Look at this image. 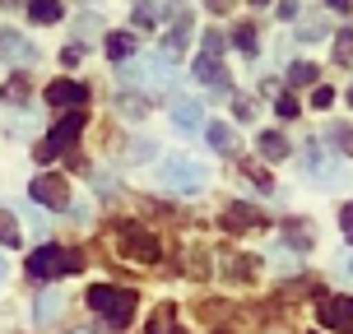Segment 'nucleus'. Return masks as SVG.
I'll return each mask as SVG.
<instances>
[{
  "mask_svg": "<svg viewBox=\"0 0 353 334\" xmlns=\"http://www.w3.org/2000/svg\"><path fill=\"white\" fill-rule=\"evenodd\" d=\"M335 56L344 61V65L353 61V28H344V33H339V47H335Z\"/></svg>",
  "mask_w": 353,
  "mask_h": 334,
  "instance_id": "26",
  "label": "nucleus"
},
{
  "mask_svg": "<svg viewBox=\"0 0 353 334\" xmlns=\"http://www.w3.org/2000/svg\"><path fill=\"white\" fill-rule=\"evenodd\" d=\"M307 172L316 176V181H339V176H344V167L335 163V154H325L321 144H312V158H307Z\"/></svg>",
  "mask_w": 353,
  "mask_h": 334,
  "instance_id": "9",
  "label": "nucleus"
},
{
  "mask_svg": "<svg viewBox=\"0 0 353 334\" xmlns=\"http://www.w3.org/2000/svg\"><path fill=\"white\" fill-rule=\"evenodd\" d=\"M219 47H223V37H219V33H205V52L219 56Z\"/></svg>",
  "mask_w": 353,
  "mask_h": 334,
  "instance_id": "31",
  "label": "nucleus"
},
{
  "mask_svg": "<svg viewBox=\"0 0 353 334\" xmlns=\"http://www.w3.org/2000/svg\"><path fill=\"white\" fill-rule=\"evenodd\" d=\"M28 19L33 23H56L61 19V0H28Z\"/></svg>",
  "mask_w": 353,
  "mask_h": 334,
  "instance_id": "16",
  "label": "nucleus"
},
{
  "mask_svg": "<svg viewBox=\"0 0 353 334\" xmlns=\"http://www.w3.org/2000/svg\"><path fill=\"white\" fill-rule=\"evenodd\" d=\"M79 269V255L65 247H37L28 255V274L33 279H61V274H74Z\"/></svg>",
  "mask_w": 353,
  "mask_h": 334,
  "instance_id": "3",
  "label": "nucleus"
},
{
  "mask_svg": "<svg viewBox=\"0 0 353 334\" xmlns=\"http://www.w3.org/2000/svg\"><path fill=\"white\" fill-rule=\"evenodd\" d=\"M168 330H172V306H159L149 320V334H168Z\"/></svg>",
  "mask_w": 353,
  "mask_h": 334,
  "instance_id": "25",
  "label": "nucleus"
},
{
  "mask_svg": "<svg viewBox=\"0 0 353 334\" xmlns=\"http://www.w3.org/2000/svg\"><path fill=\"white\" fill-rule=\"evenodd\" d=\"M325 135H330V140H335L339 149H344V154H353V125H344V121H339V125H330Z\"/></svg>",
  "mask_w": 353,
  "mask_h": 334,
  "instance_id": "21",
  "label": "nucleus"
},
{
  "mask_svg": "<svg viewBox=\"0 0 353 334\" xmlns=\"http://www.w3.org/2000/svg\"><path fill=\"white\" fill-rule=\"evenodd\" d=\"M0 242H5V247H19V242H23V232H19L14 213H5V209H0Z\"/></svg>",
  "mask_w": 353,
  "mask_h": 334,
  "instance_id": "18",
  "label": "nucleus"
},
{
  "mask_svg": "<svg viewBox=\"0 0 353 334\" xmlns=\"http://www.w3.org/2000/svg\"><path fill=\"white\" fill-rule=\"evenodd\" d=\"M339 279L353 283V255H344V260H339Z\"/></svg>",
  "mask_w": 353,
  "mask_h": 334,
  "instance_id": "32",
  "label": "nucleus"
},
{
  "mask_svg": "<svg viewBox=\"0 0 353 334\" xmlns=\"http://www.w3.org/2000/svg\"><path fill=\"white\" fill-rule=\"evenodd\" d=\"M312 334H321V330H312Z\"/></svg>",
  "mask_w": 353,
  "mask_h": 334,
  "instance_id": "40",
  "label": "nucleus"
},
{
  "mask_svg": "<svg viewBox=\"0 0 353 334\" xmlns=\"http://www.w3.org/2000/svg\"><path fill=\"white\" fill-rule=\"evenodd\" d=\"M56 311H61V298H56V293H47V298L37 302V320H42V325H47V320H56Z\"/></svg>",
  "mask_w": 353,
  "mask_h": 334,
  "instance_id": "24",
  "label": "nucleus"
},
{
  "mask_svg": "<svg viewBox=\"0 0 353 334\" xmlns=\"http://www.w3.org/2000/svg\"><path fill=\"white\" fill-rule=\"evenodd\" d=\"M88 306H93L112 330H125L130 316H135V293H130V288H117V283H93V288H88Z\"/></svg>",
  "mask_w": 353,
  "mask_h": 334,
  "instance_id": "1",
  "label": "nucleus"
},
{
  "mask_svg": "<svg viewBox=\"0 0 353 334\" xmlns=\"http://www.w3.org/2000/svg\"><path fill=\"white\" fill-rule=\"evenodd\" d=\"M0 279H5V260H0Z\"/></svg>",
  "mask_w": 353,
  "mask_h": 334,
  "instance_id": "36",
  "label": "nucleus"
},
{
  "mask_svg": "<svg viewBox=\"0 0 353 334\" xmlns=\"http://www.w3.org/2000/svg\"><path fill=\"white\" fill-rule=\"evenodd\" d=\"M251 5H270V0H251Z\"/></svg>",
  "mask_w": 353,
  "mask_h": 334,
  "instance_id": "35",
  "label": "nucleus"
},
{
  "mask_svg": "<svg viewBox=\"0 0 353 334\" xmlns=\"http://www.w3.org/2000/svg\"><path fill=\"white\" fill-rule=\"evenodd\" d=\"M125 112V116H144V98H130V93H121V103H117Z\"/></svg>",
  "mask_w": 353,
  "mask_h": 334,
  "instance_id": "27",
  "label": "nucleus"
},
{
  "mask_svg": "<svg viewBox=\"0 0 353 334\" xmlns=\"http://www.w3.org/2000/svg\"><path fill=\"white\" fill-rule=\"evenodd\" d=\"M316 316H321V325H330V330H353V298L316 302Z\"/></svg>",
  "mask_w": 353,
  "mask_h": 334,
  "instance_id": "7",
  "label": "nucleus"
},
{
  "mask_svg": "<svg viewBox=\"0 0 353 334\" xmlns=\"http://www.w3.org/2000/svg\"><path fill=\"white\" fill-rule=\"evenodd\" d=\"M195 79H200V84H210L214 93H223V88H228V70H223V65H219V56H200V61H195Z\"/></svg>",
  "mask_w": 353,
  "mask_h": 334,
  "instance_id": "10",
  "label": "nucleus"
},
{
  "mask_svg": "<svg viewBox=\"0 0 353 334\" xmlns=\"http://www.w3.org/2000/svg\"><path fill=\"white\" fill-rule=\"evenodd\" d=\"M349 103H353V88H349Z\"/></svg>",
  "mask_w": 353,
  "mask_h": 334,
  "instance_id": "39",
  "label": "nucleus"
},
{
  "mask_svg": "<svg viewBox=\"0 0 353 334\" xmlns=\"http://www.w3.org/2000/svg\"><path fill=\"white\" fill-rule=\"evenodd\" d=\"M339 223H344V237L353 242V205H344V209H339Z\"/></svg>",
  "mask_w": 353,
  "mask_h": 334,
  "instance_id": "30",
  "label": "nucleus"
},
{
  "mask_svg": "<svg viewBox=\"0 0 353 334\" xmlns=\"http://www.w3.org/2000/svg\"><path fill=\"white\" fill-rule=\"evenodd\" d=\"M330 103H335V88H325V84H321L316 93H312V107H330Z\"/></svg>",
  "mask_w": 353,
  "mask_h": 334,
  "instance_id": "28",
  "label": "nucleus"
},
{
  "mask_svg": "<svg viewBox=\"0 0 353 334\" xmlns=\"http://www.w3.org/2000/svg\"><path fill=\"white\" fill-rule=\"evenodd\" d=\"M205 140H210V149H219V154H232V149H237V135H232V125H223V121L205 125Z\"/></svg>",
  "mask_w": 353,
  "mask_h": 334,
  "instance_id": "15",
  "label": "nucleus"
},
{
  "mask_svg": "<svg viewBox=\"0 0 353 334\" xmlns=\"http://www.w3.org/2000/svg\"><path fill=\"white\" fill-rule=\"evenodd\" d=\"M168 334H186V330H168Z\"/></svg>",
  "mask_w": 353,
  "mask_h": 334,
  "instance_id": "37",
  "label": "nucleus"
},
{
  "mask_svg": "<svg viewBox=\"0 0 353 334\" xmlns=\"http://www.w3.org/2000/svg\"><path fill=\"white\" fill-rule=\"evenodd\" d=\"M288 242H293L298 251L312 247V232H307V223H302V218H298V223H288Z\"/></svg>",
  "mask_w": 353,
  "mask_h": 334,
  "instance_id": "23",
  "label": "nucleus"
},
{
  "mask_svg": "<svg viewBox=\"0 0 353 334\" xmlns=\"http://www.w3.org/2000/svg\"><path fill=\"white\" fill-rule=\"evenodd\" d=\"M47 103L52 107H74V112H79V107L88 103V88L74 84V79H56V84L47 88Z\"/></svg>",
  "mask_w": 353,
  "mask_h": 334,
  "instance_id": "8",
  "label": "nucleus"
},
{
  "mask_svg": "<svg viewBox=\"0 0 353 334\" xmlns=\"http://www.w3.org/2000/svg\"><path fill=\"white\" fill-rule=\"evenodd\" d=\"M0 5H14V0H0Z\"/></svg>",
  "mask_w": 353,
  "mask_h": 334,
  "instance_id": "38",
  "label": "nucleus"
},
{
  "mask_svg": "<svg viewBox=\"0 0 353 334\" xmlns=\"http://www.w3.org/2000/svg\"><path fill=\"white\" fill-rule=\"evenodd\" d=\"M28 191H33V200L47 205V209H65V205H70V186H65L61 176H37Z\"/></svg>",
  "mask_w": 353,
  "mask_h": 334,
  "instance_id": "5",
  "label": "nucleus"
},
{
  "mask_svg": "<svg viewBox=\"0 0 353 334\" xmlns=\"http://www.w3.org/2000/svg\"><path fill=\"white\" fill-rule=\"evenodd\" d=\"M121 251L130 255V260H144V264L159 260V242H154L144 228H125V232H121Z\"/></svg>",
  "mask_w": 353,
  "mask_h": 334,
  "instance_id": "6",
  "label": "nucleus"
},
{
  "mask_svg": "<svg viewBox=\"0 0 353 334\" xmlns=\"http://www.w3.org/2000/svg\"><path fill=\"white\" fill-rule=\"evenodd\" d=\"M223 228L228 232H256L261 228V213L247 209V205H228V209H223Z\"/></svg>",
  "mask_w": 353,
  "mask_h": 334,
  "instance_id": "11",
  "label": "nucleus"
},
{
  "mask_svg": "<svg viewBox=\"0 0 353 334\" xmlns=\"http://www.w3.org/2000/svg\"><path fill=\"white\" fill-rule=\"evenodd\" d=\"M325 5H335V10H349V0H325Z\"/></svg>",
  "mask_w": 353,
  "mask_h": 334,
  "instance_id": "34",
  "label": "nucleus"
},
{
  "mask_svg": "<svg viewBox=\"0 0 353 334\" xmlns=\"http://www.w3.org/2000/svg\"><path fill=\"white\" fill-rule=\"evenodd\" d=\"M135 23H140V28H154V23H159V10H154L149 0H135Z\"/></svg>",
  "mask_w": 353,
  "mask_h": 334,
  "instance_id": "22",
  "label": "nucleus"
},
{
  "mask_svg": "<svg viewBox=\"0 0 353 334\" xmlns=\"http://www.w3.org/2000/svg\"><path fill=\"white\" fill-rule=\"evenodd\" d=\"M107 52L112 56H130L135 52V33H112L107 37Z\"/></svg>",
  "mask_w": 353,
  "mask_h": 334,
  "instance_id": "19",
  "label": "nucleus"
},
{
  "mask_svg": "<svg viewBox=\"0 0 353 334\" xmlns=\"http://www.w3.org/2000/svg\"><path fill=\"white\" fill-rule=\"evenodd\" d=\"M159 181L172 186L176 195H195V191H205V167L191 163V158H181V154H172V158L159 163Z\"/></svg>",
  "mask_w": 353,
  "mask_h": 334,
  "instance_id": "2",
  "label": "nucleus"
},
{
  "mask_svg": "<svg viewBox=\"0 0 353 334\" xmlns=\"http://www.w3.org/2000/svg\"><path fill=\"white\" fill-rule=\"evenodd\" d=\"M232 42H237L242 56H256V28H251V23H237V28H232Z\"/></svg>",
  "mask_w": 353,
  "mask_h": 334,
  "instance_id": "17",
  "label": "nucleus"
},
{
  "mask_svg": "<svg viewBox=\"0 0 353 334\" xmlns=\"http://www.w3.org/2000/svg\"><path fill=\"white\" fill-rule=\"evenodd\" d=\"M79 130H84V116H79V112H70V116H65V121L56 125V130L47 135V140L37 144V158H42V163L61 158V154H65V149H70V144L79 140Z\"/></svg>",
  "mask_w": 353,
  "mask_h": 334,
  "instance_id": "4",
  "label": "nucleus"
},
{
  "mask_svg": "<svg viewBox=\"0 0 353 334\" xmlns=\"http://www.w3.org/2000/svg\"><path fill=\"white\" fill-rule=\"evenodd\" d=\"M256 149H261V154H265L270 163H283L288 154H293V149H288V140H283L279 130H261V140H256Z\"/></svg>",
  "mask_w": 353,
  "mask_h": 334,
  "instance_id": "13",
  "label": "nucleus"
},
{
  "mask_svg": "<svg viewBox=\"0 0 353 334\" xmlns=\"http://www.w3.org/2000/svg\"><path fill=\"white\" fill-rule=\"evenodd\" d=\"M172 121H176L181 135H195V130H200V103H191V98L172 103Z\"/></svg>",
  "mask_w": 353,
  "mask_h": 334,
  "instance_id": "12",
  "label": "nucleus"
},
{
  "mask_svg": "<svg viewBox=\"0 0 353 334\" xmlns=\"http://www.w3.org/2000/svg\"><path fill=\"white\" fill-rule=\"evenodd\" d=\"M28 42L14 33V28H0V61H28Z\"/></svg>",
  "mask_w": 353,
  "mask_h": 334,
  "instance_id": "14",
  "label": "nucleus"
},
{
  "mask_svg": "<svg viewBox=\"0 0 353 334\" xmlns=\"http://www.w3.org/2000/svg\"><path fill=\"white\" fill-rule=\"evenodd\" d=\"M210 10H214V14H228V10H232V0H210Z\"/></svg>",
  "mask_w": 353,
  "mask_h": 334,
  "instance_id": "33",
  "label": "nucleus"
},
{
  "mask_svg": "<svg viewBox=\"0 0 353 334\" xmlns=\"http://www.w3.org/2000/svg\"><path fill=\"white\" fill-rule=\"evenodd\" d=\"M274 112H279L283 121H293V116H298V103H293V98H279V103H274Z\"/></svg>",
  "mask_w": 353,
  "mask_h": 334,
  "instance_id": "29",
  "label": "nucleus"
},
{
  "mask_svg": "<svg viewBox=\"0 0 353 334\" xmlns=\"http://www.w3.org/2000/svg\"><path fill=\"white\" fill-rule=\"evenodd\" d=\"M288 79H293V84H312V79H316V65H312V61H293V65H288Z\"/></svg>",
  "mask_w": 353,
  "mask_h": 334,
  "instance_id": "20",
  "label": "nucleus"
}]
</instances>
